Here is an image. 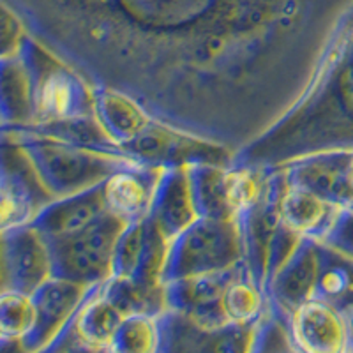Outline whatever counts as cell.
I'll list each match as a JSON object with an SVG mask.
<instances>
[{"label":"cell","mask_w":353,"mask_h":353,"mask_svg":"<svg viewBox=\"0 0 353 353\" xmlns=\"http://www.w3.org/2000/svg\"><path fill=\"white\" fill-rule=\"evenodd\" d=\"M320 258L313 249H305L301 256H295L292 267L281 274L279 295L283 301L292 305H301L302 302L311 301L320 277Z\"/></svg>","instance_id":"obj_14"},{"label":"cell","mask_w":353,"mask_h":353,"mask_svg":"<svg viewBox=\"0 0 353 353\" xmlns=\"http://www.w3.org/2000/svg\"><path fill=\"white\" fill-rule=\"evenodd\" d=\"M101 112L105 115V124L113 134L121 138L138 137L145 128L143 113L137 106L129 103L128 99L119 96H106L103 97V106Z\"/></svg>","instance_id":"obj_16"},{"label":"cell","mask_w":353,"mask_h":353,"mask_svg":"<svg viewBox=\"0 0 353 353\" xmlns=\"http://www.w3.org/2000/svg\"><path fill=\"white\" fill-rule=\"evenodd\" d=\"M327 96L330 108L329 150H353V8L337 27V41L327 68Z\"/></svg>","instance_id":"obj_3"},{"label":"cell","mask_w":353,"mask_h":353,"mask_svg":"<svg viewBox=\"0 0 353 353\" xmlns=\"http://www.w3.org/2000/svg\"><path fill=\"white\" fill-rule=\"evenodd\" d=\"M39 323V309L28 293L20 290H4L0 305V325L6 339H21L34 332Z\"/></svg>","instance_id":"obj_15"},{"label":"cell","mask_w":353,"mask_h":353,"mask_svg":"<svg viewBox=\"0 0 353 353\" xmlns=\"http://www.w3.org/2000/svg\"><path fill=\"white\" fill-rule=\"evenodd\" d=\"M293 337L304 352L339 353L350 346L341 311L323 299H311L297 305L293 314Z\"/></svg>","instance_id":"obj_5"},{"label":"cell","mask_w":353,"mask_h":353,"mask_svg":"<svg viewBox=\"0 0 353 353\" xmlns=\"http://www.w3.org/2000/svg\"><path fill=\"white\" fill-rule=\"evenodd\" d=\"M41 25L88 32L143 27L198 37L245 36L316 20L337 25L353 0H4Z\"/></svg>","instance_id":"obj_1"},{"label":"cell","mask_w":353,"mask_h":353,"mask_svg":"<svg viewBox=\"0 0 353 353\" xmlns=\"http://www.w3.org/2000/svg\"><path fill=\"white\" fill-rule=\"evenodd\" d=\"M87 292V283L77 279H48L37 290L36 304L39 309V332L41 345L52 341L55 334L68 323L72 311L78 307Z\"/></svg>","instance_id":"obj_9"},{"label":"cell","mask_w":353,"mask_h":353,"mask_svg":"<svg viewBox=\"0 0 353 353\" xmlns=\"http://www.w3.org/2000/svg\"><path fill=\"white\" fill-rule=\"evenodd\" d=\"M350 209H353V205H352V207H350Z\"/></svg>","instance_id":"obj_22"},{"label":"cell","mask_w":353,"mask_h":353,"mask_svg":"<svg viewBox=\"0 0 353 353\" xmlns=\"http://www.w3.org/2000/svg\"><path fill=\"white\" fill-rule=\"evenodd\" d=\"M339 311H341L343 318H345V323H346V329H348V337H350V348H353V292L348 293L346 297L339 299L337 302H334Z\"/></svg>","instance_id":"obj_21"},{"label":"cell","mask_w":353,"mask_h":353,"mask_svg":"<svg viewBox=\"0 0 353 353\" xmlns=\"http://www.w3.org/2000/svg\"><path fill=\"white\" fill-rule=\"evenodd\" d=\"M105 193H96L90 198H74L61 203V207H55V210L46 216L44 219L43 230L52 235L53 239H62L72 235V233L80 232L87 225L103 212H106Z\"/></svg>","instance_id":"obj_12"},{"label":"cell","mask_w":353,"mask_h":353,"mask_svg":"<svg viewBox=\"0 0 353 353\" xmlns=\"http://www.w3.org/2000/svg\"><path fill=\"white\" fill-rule=\"evenodd\" d=\"M341 209L309 189L290 184L281 198V221L292 233L302 235L318 232L321 239Z\"/></svg>","instance_id":"obj_8"},{"label":"cell","mask_w":353,"mask_h":353,"mask_svg":"<svg viewBox=\"0 0 353 353\" xmlns=\"http://www.w3.org/2000/svg\"><path fill=\"white\" fill-rule=\"evenodd\" d=\"M181 254L176 258L179 277L232 269L241 254V237L230 219L194 223L182 233Z\"/></svg>","instance_id":"obj_4"},{"label":"cell","mask_w":353,"mask_h":353,"mask_svg":"<svg viewBox=\"0 0 353 353\" xmlns=\"http://www.w3.org/2000/svg\"><path fill=\"white\" fill-rule=\"evenodd\" d=\"M261 307V297L253 285L233 279L223 297V309L232 325H248Z\"/></svg>","instance_id":"obj_17"},{"label":"cell","mask_w":353,"mask_h":353,"mask_svg":"<svg viewBox=\"0 0 353 353\" xmlns=\"http://www.w3.org/2000/svg\"><path fill=\"white\" fill-rule=\"evenodd\" d=\"M4 274L11 276V290L34 293L50 279L52 260L43 235L28 228L12 233L4 244Z\"/></svg>","instance_id":"obj_7"},{"label":"cell","mask_w":353,"mask_h":353,"mask_svg":"<svg viewBox=\"0 0 353 353\" xmlns=\"http://www.w3.org/2000/svg\"><path fill=\"white\" fill-rule=\"evenodd\" d=\"M128 314L110 297H97L88 302L78 314L74 329L81 341L90 348H108L115 343Z\"/></svg>","instance_id":"obj_11"},{"label":"cell","mask_w":353,"mask_h":353,"mask_svg":"<svg viewBox=\"0 0 353 353\" xmlns=\"http://www.w3.org/2000/svg\"><path fill=\"white\" fill-rule=\"evenodd\" d=\"M128 226L129 221L106 210L80 232L55 239L57 260L65 276L88 283L112 272L117 248Z\"/></svg>","instance_id":"obj_2"},{"label":"cell","mask_w":353,"mask_h":353,"mask_svg":"<svg viewBox=\"0 0 353 353\" xmlns=\"http://www.w3.org/2000/svg\"><path fill=\"white\" fill-rule=\"evenodd\" d=\"M225 194L230 214L235 216L256 201L260 194V182L248 170L228 172L225 173Z\"/></svg>","instance_id":"obj_19"},{"label":"cell","mask_w":353,"mask_h":353,"mask_svg":"<svg viewBox=\"0 0 353 353\" xmlns=\"http://www.w3.org/2000/svg\"><path fill=\"white\" fill-rule=\"evenodd\" d=\"M105 201L110 212L122 219H138L143 216L150 201V191L134 173H115L105 185Z\"/></svg>","instance_id":"obj_13"},{"label":"cell","mask_w":353,"mask_h":353,"mask_svg":"<svg viewBox=\"0 0 353 353\" xmlns=\"http://www.w3.org/2000/svg\"><path fill=\"white\" fill-rule=\"evenodd\" d=\"M156 346L157 327L147 314H131L125 318L113 343V348L128 352H154Z\"/></svg>","instance_id":"obj_18"},{"label":"cell","mask_w":353,"mask_h":353,"mask_svg":"<svg viewBox=\"0 0 353 353\" xmlns=\"http://www.w3.org/2000/svg\"><path fill=\"white\" fill-rule=\"evenodd\" d=\"M321 241L329 248L353 258V209L346 207L339 210L332 226L321 237Z\"/></svg>","instance_id":"obj_20"},{"label":"cell","mask_w":353,"mask_h":353,"mask_svg":"<svg viewBox=\"0 0 353 353\" xmlns=\"http://www.w3.org/2000/svg\"><path fill=\"white\" fill-rule=\"evenodd\" d=\"M292 184L313 191L337 207L353 205V150H332L293 170Z\"/></svg>","instance_id":"obj_6"},{"label":"cell","mask_w":353,"mask_h":353,"mask_svg":"<svg viewBox=\"0 0 353 353\" xmlns=\"http://www.w3.org/2000/svg\"><path fill=\"white\" fill-rule=\"evenodd\" d=\"M196 221L198 212L191 191V182L185 173H175L161 198L154 225L165 235L166 241L172 242Z\"/></svg>","instance_id":"obj_10"}]
</instances>
